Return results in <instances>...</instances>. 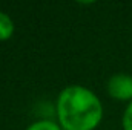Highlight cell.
Returning <instances> with one entry per match:
<instances>
[{
  "instance_id": "3",
  "label": "cell",
  "mask_w": 132,
  "mask_h": 130,
  "mask_svg": "<svg viewBox=\"0 0 132 130\" xmlns=\"http://www.w3.org/2000/svg\"><path fill=\"white\" fill-rule=\"evenodd\" d=\"M14 34V22L5 12H0V40H8Z\"/></svg>"
},
{
  "instance_id": "2",
  "label": "cell",
  "mask_w": 132,
  "mask_h": 130,
  "mask_svg": "<svg viewBox=\"0 0 132 130\" xmlns=\"http://www.w3.org/2000/svg\"><path fill=\"white\" fill-rule=\"evenodd\" d=\"M108 92L114 99L132 101V77L128 73H117L108 81Z\"/></svg>"
},
{
  "instance_id": "1",
  "label": "cell",
  "mask_w": 132,
  "mask_h": 130,
  "mask_svg": "<svg viewBox=\"0 0 132 130\" xmlns=\"http://www.w3.org/2000/svg\"><path fill=\"white\" fill-rule=\"evenodd\" d=\"M57 116L65 130H94L101 121L103 106L89 89L69 86L57 98Z\"/></svg>"
},
{
  "instance_id": "5",
  "label": "cell",
  "mask_w": 132,
  "mask_h": 130,
  "mask_svg": "<svg viewBox=\"0 0 132 130\" xmlns=\"http://www.w3.org/2000/svg\"><path fill=\"white\" fill-rule=\"evenodd\" d=\"M121 124H123V130H132V101L128 104V107L123 113Z\"/></svg>"
},
{
  "instance_id": "4",
  "label": "cell",
  "mask_w": 132,
  "mask_h": 130,
  "mask_svg": "<svg viewBox=\"0 0 132 130\" xmlns=\"http://www.w3.org/2000/svg\"><path fill=\"white\" fill-rule=\"evenodd\" d=\"M26 130H62L54 121H49V119H42V121H37L31 124Z\"/></svg>"
}]
</instances>
